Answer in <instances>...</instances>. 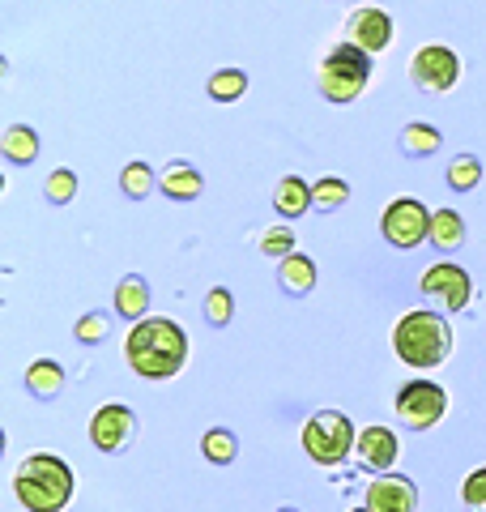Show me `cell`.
<instances>
[{"instance_id": "11", "label": "cell", "mask_w": 486, "mask_h": 512, "mask_svg": "<svg viewBox=\"0 0 486 512\" xmlns=\"http://www.w3.org/2000/svg\"><path fill=\"white\" fill-rule=\"evenodd\" d=\"M367 512H418V487L405 474H376L367 487Z\"/></svg>"}, {"instance_id": "8", "label": "cell", "mask_w": 486, "mask_h": 512, "mask_svg": "<svg viewBox=\"0 0 486 512\" xmlns=\"http://www.w3.org/2000/svg\"><path fill=\"white\" fill-rule=\"evenodd\" d=\"M410 77H414L418 90L448 94L452 86H457V77H461V60H457V52H452L448 43H423L414 52V60H410Z\"/></svg>"}, {"instance_id": "26", "label": "cell", "mask_w": 486, "mask_h": 512, "mask_svg": "<svg viewBox=\"0 0 486 512\" xmlns=\"http://www.w3.org/2000/svg\"><path fill=\"white\" fill-rule=\"evenodd\" d=\"M205 325H214V329H226L235 320V295H231V286H214V291H205Z\"/></svg>"}, {"instance_id": "28", "label": "cell", "mask_w": 486, "mask_h": 512, "mask_svg": "<svg viewBox=\"0 0 486 512\" xmlns=\"http://www.w3.org/2000/svg\"><path fill=\"white\" fill-rule=\"evenodd\" d=\"M43 192H47V201H52V205H69V201L77 197V171L56 167V171L43 180Z\"/></svg>"}, {"instance_id": "7", "label": "cell", "mask_w": 486, "mask_h": 512, "mask_svg": "<svg viewBox=\"0 0 486 512\" xmlns=\"http://www.w3.org/2000/svg\"><path fill=\"white\" fill-rule=\"evenodd\" d=\"M380 231H384V239H388L393 248L414 252L418 244H427V235H431V210H427V205L418 201V197H397V201L384 210Z\"/></svg>"}, {"instance_id": "2", "label": "cell", "mask_w": 486, "mask_h": 512, "mask_svg": "<svg viewBox=\"0 0 486 512\" xmlns=\"http://www.w3.org/2000/svg\"><path fill=\"white\" fill-rule=\"evenodd\" d=\"M77 491L73 466L56 453H30L18 470H13V495L26 512H60L69 508Z\"/></svg>"}, {"instance_id": "19", "label": "cell", "mask_w": 486, "mask_h": 512, "mask_svg": "<svg viewBox=\"0 0 486 512\" xmlns=\"http://www.w3.org/2000/svg\"><path fill=\"white\" fill-rule=\"evenodd\" d=\"M26 393L39 402H52L64 393V363L60 359H35L26 367Z\"/></svg>"}, {"instance_id": "33", "label": "cell", "mask_w": 486, "mask_h": 512, "mask_svg": "<svg viewBox=\"0 0 486 512\" xmlns=\"http://www.w3.org/2000/svg\"><path fill=\"white\" fill-rule=\"evenodd\" d=\"M354 512H367V508H354Z\"/></svg>"}, {"instance_id": "6", "label": "cell", "mask_w": 486, "mask_h": 512, "mask_svg": "<svg viewBox=\"0 0 486 512\" xmlns=\"http://www.w3.org/2000/svg\"><path fill=\"white\" fill-rule=\"evenodd\" d=\"M448 414V393L435 380H410L397 389V419L410 431H431Z\"/></svg>"}, {"instance_id": "32", "label": "cell", "mask_w": 486, "mask_h": 512, "mask_svg": "<svg viewBox=\"0 0 486 512\" xmlns=\"http://www.w3.org/2000/svg\"><path fill=\"white\" fill-rule=\"evenodd\" d=\"M278 512H299V508H278Z\"/></svg>"}, {"instance_id": "17", "label": "cell", "mask_w": 486, "mask_h": 512, "mask_svg": "<svg viewBox=\"0 0 486 512\" xmlns=\"http://www.w3.org/2000/svg\"><path fill=\"white\" fill-rule=\"evenodd\" d=\"M116 316H124L128 325H137V320L150 316V282H145L141 274L120 278V286H116Z\"/></svg>"}, {"instance_id": "16", "label": "cell", "mask_w": 486, "mask_h": 512, "mask_svg": "<svg viewBox=\"0 0 486 512\" xmlns=\"http://www.w3.org/2000/svg\"><path fill=\"white\" fill-rule=\"evenodd\" d=\"M39 150H43V141H39V133L30 124H9L5 133H0V154L9 158L13 167H26V163H35L39 158Z\"/></svg>"}, {"instance_id": "4", "label": "cell", "mask_w": 486, "mask_h": 512, "mask_svg": "<svg viewBox=\"0 0 486 512\" xmlns=\"http://www.w3.org/2000/svg\"><path fill=\"white\" fill-rule=\"evenodd\" d=\"M371 64H376V56L371 52H363L359 43H350V39H342L337 47H329V56L320 60V69H316V86H320V94L329 103H354L359 94L367 90V82H371Z\"/></svg>"}, {"instance_id": "13", "label": "cell", "mask_w": 486, "mask_h": 512, "mask_svg": "<svg viewBox=\"0 0 486 512\" xmlns=\"http://www.w3.org/2000/svg\"><path fill=\"white\" fill-rule=\"evenodd\" d=\"M350 43H359L363 52L380 56L388 43H393V18L380 5H359L350 13Z\"/></svg>"}, {"instance_id": "23", "label": "cell", "mask_w": 486, "mask_h": 512, "mask_svg": "<svg viewBox=\"0 0 486 512\" xmlns=\"http://www.w3.org/2000/svg\"><path fill=\"white\" fill-rule=\"evenodd\" d=\"M209 99L214 103H239L243 94H248V73L243 69H218L214 77H209Z\"/></svg>"}, {"instance_id": "25", "label": "cell", "mask_w": 486, "mask_h": 512, "mask_svg": "<svg viewBox=\"0 0 486 512\" xmlns=\"http://www.w3.org/2000/svg\"><path fill=\"white\" fill-rule=\"evenodd\" d=\"M350 201V184L337 180V175H324V180L312 184V210H342V205Z\"/></svg>"}, {"instance_id": "14", "label": "cell", "mask_w": 486, "mask_h": 512, "mask_svg": "<svg viewBox=\"0 0 486 512\" xmlns=\"http://www.w3.org/2000/svg\"><path fill=\"white\" fill-rule=\"evenodd\" d=\"M158 192L167 201H197L205 192V175L192 163H171L167 171L158 175Z\"/></svg>"}, {"instance_id": "9", "label": "cell", "mask_w": 486, "mask_h": 512, "mask_svg": "<svg viewBox=\"0 0 486 512\" xmlns=\"http://www.w3.org/2000/svg\"><path fill=\"white\" fill-rule=\"evenodd\" d=\"M418 291H423L427 299H435V303H444V312H461V308H469V291H474V282H469V274L461 265L435 261L431 269H423Z\"/></svg>"}, {"instance_id": "24", "label": "cell", "mask_w": 486, "mask_h": 512, "mask_svg": "<svg viewBox=\"0 0 486 512\" xmlns=\"http://www.w3.org/2000/svg\"><path fill=\"white\" fill-rule=\"evenodd\" d=\"M154 188H158V175H154L150 163H128V167L120 171V192H124V197L145 201Z\"/></svg>"}, {"instance_id": "5", "label": "cell", "mask_w": 486, "mask_h": 512, "mask_svg": "<svg viewBox=\"0 0 486 512\" xmlns=\"http://www.w3.org/2000/svg\"><path fill=\"white\" fill-rule=\"evenodd\" d=\"M303 453L316 461V466H337V461H346L354 453V444H359V431L354 423L346 419L342 410H316L312 419L303 423Z\"/></svg>"}, {"instance_id": "30", "label": "cell", "mask_w": 486, "mask_h": 512, "mask_svg": "<svg viewBox=\"0 0 486 512\" xmlns=\"http://www.w3.org/2000/svg\"><path fill=\"white\" fill-rule=\"evenodd\" d=\"M77 342L81 346H99L103 338H107V333H111V320H107V312H86V316H81L77 320Z\"/></svg>"}, {"instance_id": "10", "label": "cell", "mask_w": 486, "mask_h": 512, "mask_svg": "<svg viewBox=\"0 0 486 512\" xmlns=\"http://www.w3.org/2000/svg\"><path fill=\"white\" fill-rule=\"evenodd\" d=\"M141 419L128 406L111 402V406H99L90 414V444L99 448V453H120V448L133 444Z\"/></svg>"}, {"instance_id": "31", "label": "cell", "mask_w": 486, "mask_h": 512, "mask_svg": "<svg viewBox=\"0 0 486 512\" xmlns=\"http://www.w3.org/2000/svg\"><path fill=\"white\" fill-rule=\"evenodd\" d=\"M461 504L469 508V512H486V466L482 470H474L461 483Z\"/></svg>"}, {"instance_id": "3", "label": "cell", "mask_w": 486, "mask_h": 512, "mask_svg": "<svg viewBox=\"0 0 486 512\" xmlns=\"http://www.w3.org/2000/svg\"><path fill=\"white\" fill-rule=\"evenodd\" d=\"M393 355L405 367H418V372H431V367L448 363L452 355V325L440 312H405L393 325Z\"/></svg>"}, {"instance_id": "18", "label": "cell", "mask_w": 486, "mask_h": 512, "mask_svg": "<svg viewBox=\"0 0 486 512\" xmlns=\"http://www.w3.org/2000/svg\"><path fill=\"white\" fill-rule=\"evenodd\" d=\"M273 210L282 218H303L312 210V184L303 175H282L278 188H273Z\"/></svg>"}, {"instance_id": "1", "label": "cell", "mask_w": 486, "mask_h": 512, "mask_svg": "<svg viewBox=\"0 0 486 512\" xmlns=\"http://www.w3.org/2000/svg\"><path fill=\"white\" fill-rule=\"evenodd\" d=\"M124 359L145 380H171V376H180L188 363V333L180 329V320H171V316H145L128 329Z\"/></svg>"}, {"instance_id": "20", "label": "cell", "mask_w": 486, "mask_h": 512, "mask_svg": "<svg viewBox=\"0 0 486 512\" xmlns=\"http://www.w3.org/2000/svg\"><path fill=\"white\" fill-rule=\"evenodd\" d=\"M440 146H444L440 128L427 124V120H414V124L401 128V150L410 158H431V154H440Z\"/></svg>"}, {"instance_id": "21", "label": "cell", "mask_w": 486, "mask_h": 512, "mask_svg": "<svg viewBox=\"0 0 486 512\" xmlns=\"http://www.w3.org/2000/svg\"><path fill=\"white\" fill-rule=\"evenodd\" d=\"M431 244L440 248V252H457L461 244H465V222H461V214L457 210H435L431 214Z\"/></svg>"}, {"instance_id": "15", "label": "cell", "mask_w": 486, "mask_h": 512, "mask_svg": "<svg viewBox=\"0 0 486 512\" xmlns=\"http://www.w3.org/2000/svg\"><path fill=\"white\" fill-rule=\"evenodd\" d=\"M278 286L290 299H303L316 291V261L303 252H290L286 261H278Z\"/></svg>"}, {"instance_id": "22", "label": "cell", "mask_w": 486, "mask_h": 512, "mask_svg": "<svg viewBox=\"0 0 486 512\" xmlns=\"http://www.w3.org/2000/svg\"><path fill=\"white\" fill-rule=\"evenodd\" d=\"M201 453H205L209 466H231V461L239 457L235 431H231V427H209L205 436H201Z\"/></svg>"}, {"instance_id": "29", "label": "cell", "mask_w": 486, "mask_h": 512, "mask_svg": "<svg viewBox=\"0 0 486 512\" xmlns=\"http://www.w3.org/2000/svg\"><path fill=\"white\" fill-rule=\"evenodd\" d=\"M295 252V231L286 227V222H273V227L261 235V256H278V261H286V256Z\"/></svg>"}, {"instance_id": "12", "label": "cell", "mask_w": 486, "mask_h": 512, "mask_svg": "<svg viewBox=\"0 0 486 512\" xmlns=\"http://www.w3.org/2000/svg\"><path fill=\"white\" fill-rule=\"evenodd\" d=\"M397 431L384 427V423H371V427H359V444H354V457L367 474H388V466L397 461Z\"/></svg>"}, {"instance_id": "27", "label": "cell", "mask_w": 486, "mask_h": 512, "mask_svg": "<svg viewBox=\"0 0 486 512\" xmlns=\"http://www.w3.org/2000/svg\"><path fill=\"white\" fill-rule=\"evenodd\" d=\"M478 184H482V158L478 154H457V158H452V163H448V188L469 192Z\"/></svg>"}]
</instances>
